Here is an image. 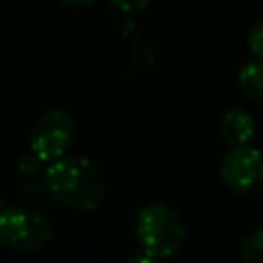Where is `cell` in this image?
Segmentation results:
<instances>
[{"mask_svg":"<svg viewBox=\"0 0 263 263\" xmlns=\"http://www.w3.org/2000/svg\"><path fill=\"white\" fill-rule=\"evenodd\" d=\"M47 191L68 208L95 212L105 199V181L99 166L84 156H62L45 171Z\"/></svg>","mask_w":263,"mask_h":263,"instance_id":"6da1fadb","label":"cell"},{"mask_svg":"<svg viewBox=\"0 0 263 263\" xmlns=\"http://www.w3.org/2000/svg\"><path fill=\"white\" fill-rule=\"evenodd\" d=\"M247 43H249V49L255 58L263 60V21L255 23L247 35Z\"/></svg>","mask_w":263,"mask_h":263,"instance_id":"9c48e42d","label":"cell"},{"mask_svg":"<svg viewBox=\"0 0 263 263\" xmlns=\"http://www.w3.org/2000/svg\"><path fill=\"white\" fill-rule=\"evenodd\" d=\"M55 228L49 218L25 208L0 210V245L12 251L33 253L51 242Z\"/></svg>","mask_w":263,"mask_h":263,"instance_id":"3957f363","label":"cell"},{"mask_svg":"<svg viewBox=\"0 0 263 263\" xmlns=\"http://www.w3.org/2000/svg\"><path fill=\"white\" fill-rule=\"evenodd\" d=\"M238 86L247 99L255 103L263 101V60H251L240 66Z\"/></svg>","mask_w":263,"mask_h":263,"instance_id":"52a82bcc","label":"cell"},{"mask_svg":"<svg viewBox=\"0 0 263 263\" xmlns=\"http://www.w3.org/2000/svg\"><path fill=\"white\" fill-rule=\"evenodd\" d=\"M240 255L247 263H263V226L251 230L240 240Z\"/></svg>","mask_w":263,"mask_h":263,"instance_id":"ba28073f","label":"cell"},{"mask_svg":"<svg viewBox=\"0 0 263 263\" xmlns=\"http://www.w3.org/2000/svg\"><path fill=\"white\" fill-rule=\"evenodd\" d=\"M123 263H158V259H156V257H150V255H146V253H142V255H132V257H127Z\"/></svg>","mask_w":263,"mask_h":263,"instance_id":"8fae6325","label":"cell"},{"mask_svg":"<svg viewBox=\"0 0 263 263\" xmlns=\"http://www.w3.org/2000/svg\"><path fill=\"white\" fill-rule=\"evenodd\" d=\"M136 236L146 255L166 259L181 249L185 240V224L171 205L154 201L138 212Z\"/></svg>","mask_w":263,"mask_h":263,"instance_id":"7a4b0ae2","label":"cell"},{"mask_svg":"<svg viewBox=\"0 0 263 263\" xmlns=\"http://www.w3.org/2000/svg\"><path fill=\"white\" fill-rule=\"evenodd\" d=\"M68 6H74V8H82V6H86V4H90V2H95V0H64Z\"/></svg>","mask_w":263,"mask_h":263,"instance_id":"7c38bea8","label":"cell"},{"mask_svg":"<svg viewBox=\"0 0 263 263\" xmlns=\"http://www.w3.org/2000/svg\"><path fill=\"white\" fill-rule=\"evenodd\" d=\"M220 134L224 142L232 146H245L255 134V121L253 117L242 109H230L224 113L220 121Z\"/></svg>","mask_w":263,"mask_h":263,"instance_id":"8992f818","label":"cell"},{"mask_svg":"<svg viewBox=\"0 0 263 263\" xmlns=\"http://www.w3.org/2000/svg\"><path fill=\"white\" fill-rule=\"evenodd\" d=\"M220 177L228 189L251 195L263 187V152L245 144L232 146L220 162Z\"/></svg>","mask_w":263,"mask_h":263,"instance_id":"5b68a950","label":"cell"},{"mask_svg":"<svg viewBox=\"0 0 263 263\" xmlns=\"http://www.w3.org/2000/svg\"><path fill=\"white\" fill-rule=\"evenodd\" d=\"M74 117L64 109H49L35 121L29 136V148L43 162H53L66 156L68 148L74 142Z\"/></svg>","mask_w":263,"mask_h":263,"instance_id":"277c9868","label":"cell"},{"mask_svg":"<svg viewBox=\"0 0 263 263\" xmlns=\"http://www.w3.org/2000/svg\"><path fill=\"white\" fill-rule=\"evenodd\" d=\"M109 2L123 12H138V10L148 8L150 4V0H109Z\"/></svg>","mask_w":263,"mask_h":263,"instance_id":"30bf717a","label":"cell"}]
</instances>
